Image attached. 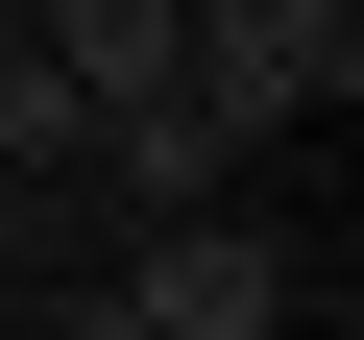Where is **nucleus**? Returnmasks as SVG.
<instances>
[{
	"label": "nucleus",
	"instance_id": "obj_1",
	"mask_svg": "<svg viewBox=\"0 0 364 340\" xmlns=\"http://www.w3.org/2000/svg\"><path fill=\"white\" fill-rule=\"evenodd\" d=\"M170 25H195V97L267 146V122H316L340 73H364V0H170Z\"/></svg>",
	"mask_w": 364,
	"mask_h": 340
},
{
	"label": "nucleus",
	"instance_id": "obj_4",
	"mask_svg": "<svg viewBox=\"0 0 364 340\" xmlns=\"http://www.w3.org/2000/svg\"><path fill=\"white\" fill-rule=\"evenodd\" d=\"M97 170H122L146 219H219V170H243V122H219V97H122V122H97Z\"/></svg>",
	"mask_w": 364,
	"mask_h": 340
},
{
	"label": "nucleus",
	"instance_id": "obj_5",
	"mask_svg": "<svg viewBox=\"0 0 364 340\" xmlns=\"http://www.w3.org/2000/svg\"><path fill=\"white\" fill-rule=\"evenodd\" d=\"M73 340H122V316H73Z\"/></svg>",
	"mask_w": 364,
	"mask_h": 340
},
{
	"label": "nucleus",
	"instance_id": "obj_3",
	"mask_svg": "<svg viewBox=\"0 0 364 340\" xmlns=\"http://www.w3.org/2000/svg\"><path fill=\"white\" fill-rule=\"evenodd\" d=\"M25 49H49V97H73V122H122V97H195V25H170V0H49Z\"/></svg>",
	"mask_w": 364,
	"mask_h": 340
},
{
	"label": "nucleus",
	"instance_id": "obj_2",
	"mask_svg": "<svg viewBox=\"0 0 364 340\" xmlns=\"http://www.w3.org/2000/svg\"><path fill=\"white\" fill-rule=\"evenodd\" d=\"M122 340H291V243L267 219H146V267L97 292Z\"/></svg>",
	"mask_w": 364,
	"mask_h": 340
}]
</instances>
